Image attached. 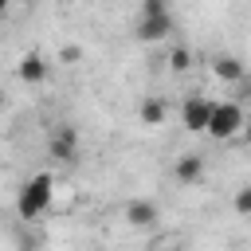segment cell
<instances>
[{
  "instance_id": "6da1fadb",
  "label": "cell",
  "mask_w": 251,
  "mask_h": 251,
  "mask_svg": "<svg viewBox=\"0 0 251 251\" xmlns=\"http://www.w3.org/2000/svg\"><path fill=\"white\" fill-rule=\"evenodd\" d=\"M55 200V176L51 173H35L20 184V196H16V212L20 220H39Z\"/></svg>"
},
{
  "instance_id": "7a4b0ae2",
  "label": "cell",
  "mask_w": 251,
  "mask_h": 251,
  "mask_svg": "<svg viewBox=\"0 0 251 251\" xmlns=\"http://www.w3.org/2000/svg\"><path fill=\"white\" fill-rule=\"evenodd\" d=\"M243 126H247V114H243V106L239 102H212V122H208V133L216 137V141H231L235 133H243Z\"/></svg>"
},
{
  "instance_id": "3957f363",
  "label": "cell",
  "mask_w": 251,
  "mask_h": 251,
  "mask_svg": "<svg viewBox=\"0 0 251 251\" xmlns=\"http://www.w3.org/2000/svg\"><path fill=\"white\" fill-rule=\"evenodd\" d=\"M47 153L55 161H63V165L78 161V129L75 126H55L51 137H47Z\"/></svg>"
},
{
  "instance_id": "277c9868",
  "label": "cell",
  "mask_w": 251,
  "mask_h": 251,
  "mask_svg": "<svg viewBox=\"0 0 251 251\" xmlns=\"http://www.w3.org/2000/svg\"><path fill=\"white\" fill-rule=\"evenodd\" d=\"M180 122H184V129H192V133H208L212 102H208V98H200V94H188V98H184V106H180Z\"/></svg>"
},
{
  "instance_id": "5b68a950",
  "label": "cell",
  "mask_w": 251,
  "mask_h": 251,
  "mask_svg": "<svg viewBox=\"0 0 251 251\" xmlns=\"http://www.w3.org/2000/svg\"><path fill=\"white\" fill-rule=\"evenodd\" d=\"M169 31H173V16H169V12H161V16H141L137 27H133V35H137L141 43H157V39H165Z\"/></svg>"
},
{
  "instance_id": "8992f818",
  "label": "cell",
  "mask_w": 251,
  "mask_h": 251,
  "mask_svg": "<svg viewBox=\"0 0 251 251\" xmlns=\"http://www.w3.org/2000/svg\"><path fill=\"white\" fill-rule=\"evenodd\" d=\"M173 176L180 180V184H200L204 180V157L200 153H184V157H176V165H173Z\"/></svg>"
},
{
  "instance_id": "52a82bcc",
  "label": "cell",
  "mask_w": 251,
  "mask_h": 251,
  "mask_svg": "<svg viewBox=\"0 0 251 251\" xmlns=\"http://www.w3.org/2000/svg\"><path fill=\"white\" fill-rule=\"evenodd\" d=\"M161 220V208L153 200H129L126 204V224L129 227H153Z\"/></svg>"
},
{
  "instance_id": "ba28073f",
  "label": "cell",
  "mask_w": 251,
  "mask_h": 251,
  "mask_svg": "<svg viewBox=\"0 0 251 251\" xmlns=\"http://www.w3.org/2000/svg\"><path fill=\"white\" fill-rule=\"evenodd\" d=\"M212 75H216V78H224V82H243V78H247V71H243V63H239L235 55H216Z\"/></svg>"
},
{
  "instance_id": "9c48e42d",
  "label": "cell",
  "mask_w": 251,
  "mask_h": 251,
  "mask_svg": "<svg viewBox=\"0 0 251 251\" xmlns=\"http://www.w3.org/2000/svg\"><path fill=\"white\" fill-rule=\"evenodd\" d=\"M165 102L157 98V94H149V98H141V106H137V118H141V126H165Z\"/></svg>"
},
{
  "instance_id": "30bf717a",
  "label": "cell",
  "mask_w": 251,
  "mask_h": 251,
  "mask_svg": "<svg viewBox=\"0 0 251 251\" xmlns=\"http://www.w3.org/2000/svg\"><path fill=\"white\" fill-rule=\"evenodd\" d=\"M20 78H24V82H43V78H47V63H43V55L27 51V55L20 59Z\"/></svg>"
},
{
  "instance_id": "8fae6325",
  "label": "cell",
  "mask_w": 251,
  "mask_h": 251,
  "mask_svg": "<svg viewBox=\"0 0 251 251\" xmlns=\"http://www.w3.org/2000/svg\"><path fill=\"white\" fill-rule=\"evenodd\" d=\"M231 204H235V212H239V216H251V184H239Z\"/></svg>"
},
{
  "instance_id": "7c38bea8",
  "label": "cell",
  "mask_w": 251,
  "mask_h": 251,
  "mask_svg": "<svg viewBox=\"0 0 251 251\" xmlns=\"http://www.w3.org/2000/svg\"><path fill=\"white\" fill-rule=\"evenodd\" d=\"M188 63H192V51H188V47H173L169 67H173V71H188Z\"/></svg>"
},
{
  "instance_id": "4fadbf2b",
  "label": "cell",
  "mask_w": 251,
  "mask_h": 251,
  "mask_svg": "<svg viewBox=\"0 0 251 251\" xmlns=\"http://www.w3.org/2000/svg\"><path fill=\"white\" fill-rule=\"evenodd\" d=\"M169 12V0H141V16H161Z\"/></svg>"
},
{
  "instance_id": "5bb4252c",
  "label": "cell",
  "mask_w": 251,
  "mask_h": 251,
  "mask_svg": "<svg viewBox=\"0 0 251 251\" xmlns=\"http://www.w3.org/2000/svg\"><path fill=\"white\" fill-rule=\"evenodd\" d=\"M78 55H82V51H78V47H63V59H67V63H75V59H78Z\"/></svg>"
},
{
  "instance_id": "9a60e30c",
  "label": "cell",
  "mask_w": 251,
  "mask_h": 251,
  "mask_svg": "<svg viewBox=\"0 0 251 251\" xmlns=\"http://www.w3.org/2000/svg\"><path fill=\"white\" fill-rule=\"evenodd\" d=\"M243 137H247V141H251V122H247V126H243Z\"/></svg>"
},
{
  "instance_id": "2e32d148",
  "label": "cell",
  "mask_w": 251,
  "mask_h": 251,
  "mask_svg": "<svg viewBox=\"0 0 251 251\" xmlns=\"http://www.w3.org/2000/svg\"><path fill=\"white\" fill-rule=\"evenodd\" d=\"M8 4H12V0H0V16H4V8H8Z\"/></svg>"
},
{
  "instance_id": "e0dca14e",
  "label": "cell",
  "mask_w": 251,
  "mask_h": 251,
  "mask_svg": "<svg viewBox=\"0 0 251 251\" xmlns=\"http://www.w3.org/2000/svg\"><path fill=\"white\" fill-rule=\"evenodd\" d=\"M20 4H27V8H31V4H39V0H20Z\"/></svg>"
},
{
  "instance_id": "ac0fdd59",
  "label": "cell",
  "mask_w": 251,
  "mask_h": 251,
  "mask_svg": "<svg viewBox=\"0 0 251 251\" xmlns=\"http://www.w3.org/2000/svg\"><path fill=\"white\" fill-rule=\"evenodd\" d=\"M0 110H4V94H0Z\"/></svg>"
}]
</instances>
